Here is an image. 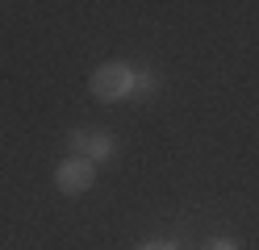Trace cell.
Wrapping results in <instances>:
<instances>
[{
  "instance_id": "cell-1",
  "label": "cell",
  "mask_w": 259,
  "mask_h": 250,
  "mask_svg": "<svg viewBox=\"0 0 259 250\" xmlns=\"http://www.w3.org/2000/svg\"><path fill=\"white\" fill-rule=\"evenodd\" d=\"M134 79H138V71L130 63H105V67H96V71H92L88 92L96 100H105V105H113V100L134 96Z\"/></svg>"
},
{
  "instance_id": "cell-2",
  "label": "cell",
  "mask_w": 259,
  "mask_h": 250,
  "mask_svg": "<svg viewBox=\"0 0 259 250\" xmlns=\"http://www.w3.org/2000/svg\"><path fill=\"white\" fill-rule=\"evenodd\" d=\"M92 183H96V167L84 163V159H67V163L55 167V188L63 196H84Z\"/></svg>"
},
{
  "instance_id": "cell-3",
  "label": "cell",
  "mask_w": 259,
  "mask_h": 250,
  "mask_svg": "<svg viewBox=\"0 0 259 250\" xmlns=\"http://www.w3.org/2000/svg\"><path fill=\"white\" fill-rule=\"evenodd\" d=\"M67 142H71V150H75V159H84V163H105L109 155H113V138L105 129H71L67 133Z\"/></svg>"
},
{
  "instance_id": "cell-4",
  "label": "cell",
  "mask_w": 259,
  "mask_h": 250,
  "mask_svg": "<svg viewBox=\"0 0 259 250\" xmlns=\"http://www.w3.org/2000/svg\"><path fill=\"white\" fill-rule=\"evenodd\" d=\"M155 92H159V79H155L151 71H138V79H134V96L147 100V96H155Z\"/></svg>"
},
{
  "instance_id": "cell-5",
  "label": "cell",
  "mask_w": 259,
  "mask_h": 250,
  "mask_svg": "<svg viewBox=\"0 0 259 250\" xmlns=\"http://www.w3.org/2000/svg\"><path fill=\"white\" fill-rule=\"evenodd\" d=\"M209 250H238L234 242H226V238H218V242H209Z\"/></svg>"
},
{
  "instance_id": "cell-6",
  "label": "cell",
  "mask_w": 259,
  "mask_h": 250,
  "mask_svg": "<svg viewBox=\"0 0 259 250\" xmlns=\"http://www.w3.org/2000/svg\"><path fill=\"white\" fill-rule=\"evenodd\" d=\"M138 250H176L171 242H147V246H138Z\"/></svg>"
}]
</instances>
